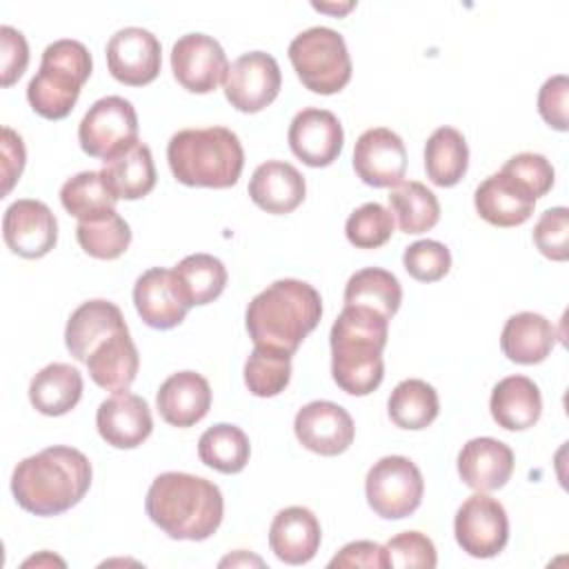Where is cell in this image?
I'll return each instance as SVG.
<instances>
[{
    "instance_id": "1",
    "label": "cell",
    "mask_w": 569,
    "mask_h": 569,
    "mask_svg": "<svg viewBox=\"0 0 569 569\" xmlns=\"http://www.w3.org/2000/svg\"><path fill=\"white\" fill-rule=\"evenodd\" d=\"M91 473V462L82 451L56 445L16 465L11 493L29 513L58 516L84 498Z\"/></svg>"
},
{
    "instance_id": "2",
    "label": "cell",
    "mask_w": 569,
    "mask_h": 569,
    "mask_svg": "<svg viewBox=\"0 0 569 569\" xmlns=\"http://www.w3.org/2000/svg\"><path fill=\"white\" fill-rule=\"evenodd\" d=\"M387 336L389 318L369 307L345 305L329 333L331 376L345 393L367 396L380 387Z\"/></svg>"
},
{
    "instance_id": "3",
    "label": "cell",
    "mask_w": 569,
    "mask_h": 569,
    "mask_svg": "<svg viewBox=\"0 0 569 569\" xmlns=\"http://www.w3.org/2000/svg\"><path fill=\"white\" fill-rule=\"evenodd\" d=\"M147 516L173 540H207L222 522L224 500L207 478L167 471L153 478L147 498Z\"/></svg>"
},
{
    "instance_id": "4",
    "label": "cell",
    "mask_w": 569,
    "mask_h": 569,
    "mask_svg": "<svg viewBox=\"0 0 569 569\" xmlns=\"http://www.w3.org/2000/svg\"><path fill=\"white\" fill-rule=\"evenodd\" d=\"M322 316L320 293L302 280L271 282L247 307L244 325L256 347L293 356L300 342L318 327Z\"/></svg>"
},
{
    "instance_id": "5",
    "label": "cell",
    "mask_w": 569,
    "mask_h": 569,
    "mask_svg": "<svg viewBox=\"0 0 569 569\" xmlns=\"http://www.w3.org/2000/svg\"><path fill=\"white\" fill-rule=\"evenodd\" d=\"M173 178L187 187H233L244 167L240 138L227 127L182 129L167 144Z\"/></svg>"
},
{
    "instance_id": "6",
    "label": "cell",
    "mask_w": 569,
    "mask_h": 569,
    "mask_svg": "<svg viewBox=\"0 0 569 569\" xmlns=\"http://www.w3.org/2000/svg\"><path fill=\"white\" fill-rule=\"evenodd\" d=\"M91 53L78 40H56L42 51L40 69L27 84L31 109L47 120H62L78 102L91 76Z\"/></svg>"
},
{
    "instance_id": "7",
    "label": "cell",
    "mask_w": 569,
    "mask_h": 569,
    "mask_svg": "<svg viewBox=\"0 0 569 569\" xmlns=\"http://www.w3.org/2000/svg\"><path fill=\"white\" fill-rule=\"evenodd\" d=\"M289 60L300 82L320 96L338 93L351 80L345 38L329 27H311L289 44Z\"/></svg>"
},
{
    "instance_id": "8",
    "label": "cell",
    "mask_w": 569,
    "mask_h": 569,
    "mask_svg": "<svg viewBox=\"0 0 569 569\" xmlns=\"http://www.w3.org/2000/svg\"><path fill=\"white\" fill-rule=\"evenodd\" d=\"M425 493L420 469L405 456H385L367 471L365 496L376 516L400 520L411 516Z\"/></svg>"
},
{
    "instance_id": "9",
    "label": "cell",
    "mask_w": 569,
    "mask_h": 569,
    "mask_svg": "<svg viewBox=\"0 0 569 569\" xmlns=\"http://www.w3.org/2000/svg\"><path fill=\"white\" fill-rule=\"evenodd\" d=\"M78 140L87 156L109 160L138 142V116L122 96L96 100L78 124Z\"/></svg>"
},
{
    "instance_id": "10",
    "label": "cell",
    "mask_w": 569,
    "mask_h": 569,
    "mask_svg": "<svg viewBox=\"0 0 569 569\" xmlns=\"http://www.w3.org/2000/svg\"><path fill=\"white\" fill-rule=\"evenodd\" d=\"M453 533L456 542L469 556L493 558L509 540L507 511L496 498L478 491L458 507Z\"/></svg>"
},
{
    "instance_id": "11",
    "label": "cell",
    "mask_w": 569,
    "mask_h": 569,
    "mask_svg": "<svg viewBox=\"0 0 569 569\" xmlns=\"http://www.w3.org/2000/svg\"><path fill=\"white\" fill-rule=\"evenodd\" d=\"M222 84L231 107L242 113H258L278 98L282 76L273 56L249 51L229 64Z\"/></svg>"
},
{
    "instance_id": "12",
    "label": "cell",
    "mask_w": 569,
    "mask_h": 569,
    "mask_svg": "<svg viewBox=\"0 0 569 569\" xmlns=\"http://www.w3.org/2000/svg\"><path fill=\"white\" fill-rule=\"evenodd\" d=\"M162 64L160 40L142 27H124L107 42V67L127 87H142L158 78Z\"/></svg>"
},
{
    "instance_id": "13",
    "label": "cell",
    "mask_w": 569,
    "mask_h": 569,
    "mask_svg": "<svg viewBox=\"0 0 569 569\" xmlns=\"http://www.w3.org/2000/svg\"><path fill=\"white\" fill-rule=\"evenodd\" d=\"M171 71L187 91L209 93L224 80L229 62L216 38L187 33L180 36L171 49Z\"/></svg>"
},
{
    "instance_id": "14",
    "label": "cell",
    "mask_w": 569,
    "mask_h": 569,
    "mask_svg": "<svg viewBox=\"0 0 569 569\" xmlns=\"http://www.w3.org/2000/svg\"><path fill=\"white\" fill-rule=\"evenodd\" d=\"M7 247L29 260L47 256L58 242V220L53 211L33 198L11 202L2 218Z\"/></svg>"
},
{
    "instance_id": "15",
    "label": "cell",
    "mask_w": 569,
    "mask_h": 569,
    "mask_svg": "<svg viewBox=\"0 0 569 569\" xmlns=\"http://www.w3.org/2000/svg\"><path fill=\"white\" fill-rule=\"evenodd\" d=\"M298 442L318 456H338L349 449L356 436L349 411L329 400L305 405L293 418Z\"/></svg>"
},
{
    "instance_id": "16",
    "label": "cell",
    "mask_w": 569,
    "mask_h": 569,
    "mask_svg": "<svg viewBox=\"0 0 569 569\" xmlns=\"http://www.w3.org/2000/svg\"><path fill=\"white\" fill-rule=\"evenodd\" d=\"M353 169L369 187H396L407 171V149L402 138L387 129H367L353 147Z\"/></svg>"
},
{
    "instance_id": "17",
    "label": "cell",
    "mask_w": 569,
    "mask_h": 569,
    "mask_svg": "<svg viewBox=\"0 0 569 569\" xmlns=\"http://www.w3.org/2000/svg\"><path fill=\"white\" fill-rule=\"evenodd\" d=\"M287 138L293 156L309 167H329L345 144V131L336 113L316 107L293 116Z\"/></svg>"
},
{
    "instance_id": "18",
    "label": "cell",
    "mask_w": 569,
    "mask_h": 569,
    "mask_svg": "<svg viewBox=\"0 0 569 569\" xmlns=\"http://www.w3.org/2000/svg\"><path fill=\"white\" fill-rule=\"evenodd\" d=\"M96 427L107 445L116 449H136L151 436L153 418L144 398L122 389L100 402Z\"/></svg>"
},
{
    "instance_id": "19",
    "label": "cell",
    "mask_w": 569,
    "mask_h": 569,
    "mask_svg": "<svg viewBox=\"0 0 569 569\" xmlns=\"http://www.w3.org/2000/svg\"><path fill=\"white\" fill-rule=\"evenodd\" d=\"M133 305L142 322L151 329L178 327L191 309L180 291L173 269H147L133 284Z\"/></svg>"
},
{
    "instance_id": "20",
    "label": "cell",
    "mask_w": 569,
    "mask_h": 569,
    "mask_svg": "<svg viewBox=\"0 0 569 569\" xmlns=\"http://www.w3.org/2000/svg\"><path fill=\"white\" fill-rule=\"evenodd\" d=\"M473 204L485 222L493 227H518L533 213L536 198L522 182L498 171L478 184Z\"/></svg>"
},
{
    "instance_id": "21",
    "label": "cell",
    "mask_w": 569,
    "mask_h": 569,
    "mask_svg": "<svg viewBox=\"0 0 569 569\" xmlns=\"http://www.w3.org/2000/svg\"><path fill=\"white\" fill-rule=\"evenodd\" d=\"M458 473L473 491H496L513 473V451L502 440L489 436L471 438L458 453Z\"/></svg>"
},
{
    "instance_id": "22",
    "label": "cell",
    "mask_w": 569,
    "mask_h": 569,
    "mask_svg": "<svg viewBox=\"0 0 569 569\" xmlns=\"http://www.w3.org/2000/svg\"><path fill=\"white\" fill-rule=\"evenodd\" d=\"M158 411L171 427H193L211 409V387L196 371H178L169 376L156 396Z\"/></svg>"
},
{
    "instance_id": "23",
    "label": "cell",
    "mask_w": 569,
    "mask_h": 569,
    "mask_svg": "<svg viewBox=\"0 0 569 569\" xmlns=\"http://www.w3.org/2000/svg\"><path fill=\"white\" fill-rule=\"evenodd\" d=\"M122 329H127V322L113 302L102 298L87 300L69 316L64 345L78 362H87L100 342Z\"/></svg>"
},
{
    "instance_id": "24",
    "label": "cell",
    "mask_w": 569,
    "mask_h": 569,
    "mask_svg": "<svg viewBox=\"0 0 569 569\" xmlns=\"http://www.w3.org/2000/svg\"><path fill=\"white\" fill-rule=\"evenodd\" d=\"M320 522L307 507H287L276 513L269 527V547L287 565L309 562L320 547Z\"/></svg>"
},
{
    "instance_id": "25",
    "label": "cell",
    "mask_w": 569,
    "mask_h": 569,
    "mask_svg": "<svg viewBox=\"0 0 569 569\" xmlns=\"http://www.w3.org/2000/svg\"><path fill=\"white\" fill-rule=\"evenodd\" d=\"M305 176L284 160L262 162L249 180V198L267 213H291L305 200Z\"/></svg>"
},
{
    "instance_id": "26",
    "label": "cell",
    "mask_w": 569,
    "mask_h": 569,
    "mask_svg": "<svg viewBox=\"0 0 569 569\" xmlns=\"http://www.w3.org/2000/svg\"><path fill=\"white\" fill-rule=\"evenodd\" d=\"M489 409L498 427L507 431L529 429L542 413L540 389L527 376H507L493 387Z\"/></svg>"
},
{
    "instance_id": "27",
    "label": "cell",
    "mask_w": 569,
    "mask_h": 569,
    "mask_svg": "<svg viewBox=\"0 0 569 569\" xmlns=\"http://www.w3.org/2000/svg\"><path fill=\"white\" fill-rule=\"evenodd\" d=\"M556 345L553 325L533 311H520L511 316L500 333L502 353L518 365L542 362Z\"/></svg>"
},
{
    "instance_id": "28",
    "label": "cell",
    "mask_w": 569,
    "mask_h": 569,
    "mask_svg": "<svg viewBox=\"0 0 569 569\" xmlns=\"http://www.w3.org/2000/svg\"><path fill=\"white\" fill-rule=\"evenodd\" d=\"M140 367L138 349L129 336V329H122L100 342L87 360L91 380L109 391L129 389L136 380Z\"/></svg>"
},
{
    "instance_id": "29",
    "label": "cell",
    "mask_w": 569,
    "mask_h": 569,
    "mask_svg": "<svg viewBox=\"0 0 569 569\" xmlns=\"http://www.w3.org/2000/svg\"><path fill=\"white\" fill-rule=\"evenodd\" d=\"M82 398V373L67 362L42 367L29 382V400L42 416H64Z\"/></svg>"
},
{
    "instance_id": "30",
    "label": "cell",
    "mask_w": 569,
    "mask_h": 569,
    "mask_svg": "<svg viewBox=\"0 0 569 569\" xmlns=\"http://www.w3.org/2000/svg\"><path fill=\"white\" fill-rule=\"evenodd\" d=\"M102 178L118 200L144 198L156 187V167L151 149L144 142H133L129 149L104 160Z\"/></svg>"
},
{
    "instance_id": "31",
    "label": "cell",
    "mask_w": 569,
    "mask_h": 569,
    "mask_svg": "<svg viewBox=\"0 0 569 569\" xmlns=\"http://www.w3.org/2000/svg\"><path fill=\"white\" fill-rule=\"evenodd\" d=\"M469 167V147L465 136L453 127L436 129L425 144L427 178L438 187H453Z\"/></svg>"
},
{
    "instance_id": "32",
    "label": "cell",
    "mask_w": 569,
    "mask_h": 569,
    "mask_svg": "<svg viewBox=\"0 0 569 569\" xmlns=\"http://www.w3.org/2000/svg\"><path fill=\"white\" fill-rule=\"evenodd\" d=\"M389 211L405 233H425L440 220V202L431 189L416 180H402L389 191Z\"/></svg>"
},
{
    "instance_id": "33",
    "label": "cell",
    "mask_w": 569,
    "mask_h": 569,
    "mask_svg": "<svg viewBox=\"0 0 569 569\" xmlns=\"http://www.w3.org/2000/svg\"><path fill=\"white\" fill-rule=\"evenodd\" d=\"M389 418L400 429L420 431L427 429L440 411L436 389L418 378L402 380L393 387L389 402H387Z\"/></svg>"
},
{
    "instance_id": "34",
    "label": "cell",
    "mask_w": 569,
    "mask_h": 569,
    "mask_svg": "<svg viewBox=\"0 0 569 569\" xmlns=\"http://www.w3.org/2000/svg\"><path fill=\"white\" fill-rule=\"evenodd\" d=\"M402 302V287L398 278L380 267L356 271L345 287V305L369 307L385 318H393Z\"/></svg>"
},
{
    "instance_id": "35",
    "label": "cell",
    "mask_w": 569,
    "mask_h": 569,
    "mask_svg": "<svg viewBox=\"0 0 569 569\" xmlns=\"http://www.w3.org/2000/svg\"><path fill=\"white\" fill-rule=\"evenodd\" d=\"M173 276L189 307L213 302L227 287V269L222 260L209 253H191L182 258L173 267Z\"/></svg>"
},
{
    "instance_id": "36",
    "label": "cell",
    "mask_w": 569,
    "mask_h": 569,
    "mask_svg": "<svg viewBox=\"0 0 569 569\" xmlns=\"http://www.w3.org/2000/svg\"><path fill=\"white\" fill-rule=\"evenodd\" d=\"M251 445L247 433L229 422L209 427L198 440L200 460L220 473H240L249 462Z\"/></svg>"
},
{
    "instance_id": "37",
    "label": "cell",
    "mask_w": 569,
    "mask_h": 569,
    "mask_svg": "<svg viewBox=\"0 0 569 569\" xmlns=\"http://www.w3.org/2000/svg\"><path fill=\"white\" fill-rule=\"evenodd\" d=\"M60 202L80 222L116 211L118 196L111 191L100 171H80L60 189Z\"/></svg>"
},
{
    "instance_id": "38",
    "label": "cell",
    "mask_w": 569,
    "mask_h": 569,
    "mask_svg": "<svg viewBox=\"0 0 569 569\" xmlns=\"http://www.w3.org/2000/svg\"><path fill=\"white\" fill-rule=\"evenodd\" d=\"M78 244L84 253L98 260H116L131 244V227L122 216L109 211L100 218L78 222L76 227Z\"/></svg>"
},
{
    "instance_id": "39",
    "label": "cell",
    "mask_w": 569,
    "mask_h": 569,
    "mask_svg": "<svg viewBox=\"0 0 569 569\" xmlns=\"http://www.w3.org/2000/svg\"><path fill=\"white\" fill-rule=\"evenodd\" d=\"M291 380V356L269 349L253 347L244 362V385L258 398H271L284 391Z\"/></svg>"
},
{
    "instance_id": "40",
    "label": "cell",
    "mask_w": 569,
    "mask_h": 569,
    "mask_svg": "<svg viewBox=\"0 0 569 569\" xmlns=\"http://www.w3.org/2000/svg\"><path fill=\"white\" fill-rule=\"evenodd\" d=\"M345 233L358 249H378L393 233V216L380 202H367L347 218Z\"/></svg>"
},
{
    "instance_id": "41",
    "label": "cell",
    "mask_w": 569,
    "mask_h": 569,
    "mask_svg": "<svg viewBox=\"0 0 569 569\" xmlns=\"http://www.w3.org/2000/svg\"><path fill=\"white\" fill-rule=\"evenodd\" d=\"M407 273L418 282H436L451 269V253L438 240H418L402 253Z\"/></svg>"
},
{
    "instance_id": "42",
    "label": "cell",
    "mask_w": 569,
    "mask_h": 569,
    "mask_svg": "<svg viewBox=\"0 0 569 569\" xmlns=\"http://www.w3.org/2000/svg\"><path fill=\"white\" fill-rule=\"evenodd\" d=\"M533 244L549 260H567L569 256V211L567 207L547 209L533 227Z\"/></svg>"
},
{
    "instance_id": "43",
    "label": "cell",
    "mask_w": 569,
    "mask_h": 569,
    "mask_svg": "<svg viewBox=\"0 0 569 569\" xmlns=\"http://www.w3.org/2000/svg\"><path fill=\"white\" fill-rule=\"evenodd\" d=\"M387 565L389 567H422L433 569L438 565L433 542L420 531H402L393 536L387 545Z\"/></svg>"
},
{
    "instance_id": "44",
    "label": "cell",
    "mask_w": 569,
    "mask_h": 569,
    "mask_svg": "<svg viewBox=\"0 0 569 569\" xmlns=\"http://www.w3.org/2000/svg\"><path fill=\"white\" fill-rule=\"evenodd\" d=\"M505 173H509L511 178H516L518 182H522L531 193L533 198H542L551 191L553 187V167L551 162L542 156V153H531V151H525V153H516L511 156L502 169Z\"/></svg>"
},
{
    "instance_id": "45",
    "label": "cell",
    "mask_w": 569,
    "mask_h": 569,
    "mask_svg": "<svg viewBox=\"0 0 569 569\" xmlns=\"http://www.w3.org/2000/svg\"><path fill=\"white\" fill-rule=\"evenodd\" d=\"M567 96L569 80L567 76H551L538 91V111L542 120L556 131H567Z\"/></svg>"
},
{
    "instance_id": "46",
    "label": "cell",
    "mask_w": 569,
    "mask_h": 569,
    "mask_svg": "<svg viewBox=\"0 0 569 569\" xmlns=\"http://www.w3.org/2000/svg\"><path fill=\"white\" fill-rule=\"evenodd\" d=\"M0 51H2V87H11L29 64V44L18 29L4 24L0 27Z\"/></svg>"
},
{
    "instance_id": "47",
    "label": "cell",
    "mask_w": 569,
    "mask_h": 569,
    "mask_svg": "<svg viewBox=\"0 0 569 569\" xmlns=\"http://www.w3.org/2000/svg\"><path fill=\"white\" fill-rule=\"evenodd\" d=\"M329 567H367L382 569L387 565V551L382 545L371 540H356L345 545L331 560Z\"/></svg>"
},
{
    "instance_id": "48",
    "label": "cell",
    "mask_w": 569,
    "mask_h": 569,
    "mask_svg": "<svg viewBox=\"0 0 569 569\" xmlns=\"http://www.w3.org/2000/svg\"><path fill=\"white\" fill-rule=\"evenodd\" d=\"M24 144H22V138L4 127L2 129V178H4V187H2V193L7 196L11 191V187L16 184V180L20 178L22 169H24Z\"/></svg>"
},
{
    "instance_id": "49",
    "label": "cell",
    "mask_w": 569,
    "mask_h": 569,
    "mask_svg": "<svg viewBox=\"0 0 569 569\" xmlns=\"http://www.w3.org/2000/svg\"><path fill=\"white\" fill-rule=\"evenodd\" d=\"M316 9H320V11H333V13H342V11H349L351 7H353V2H349V4H345V7H329V4H313Z\"/></svg>"
}]
</instances>
